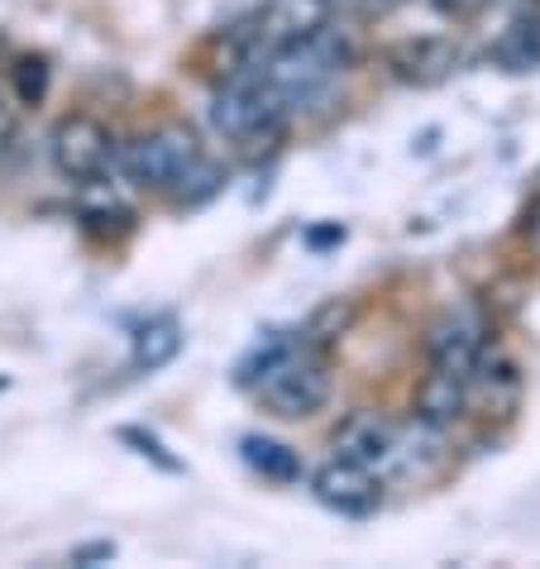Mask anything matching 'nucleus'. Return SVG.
<instances>
[{
    "mask_svg": "<svg viewBox=\"0 0 540 569\" xmlns=\"http://www.w3.org/2000/svg\"><path fill=\"white\" fill-rule=\"evenodd\" d=\"M349 62H354V49H349L344 29H336L326 20V24H316L311 34L282 43V49L273 58H263L253 72H259L263 82L278 91V101L288 110H301V106L321 101L326 91L344 77Z\"/></svg>",
    "mask_w": 540,
    "mask_h": 569,
    "instance_id": "1",
    "label": "nucleus"
},
{
    "mask_svg": "<svg viewBox=\"0 0 540 569\" xmlns=\"http://www.w3.org/2000/svg\"><path fill=\"white\" fill-rule=\"evenodd\" d=\"M288 116L292 110L278 101V91L268 87L253 68L226 77V87H220L216 101H211V130L220 139L244 144L249 153L273 149L282 139V130H288Z\"/></svg>",
    "mask_w": 540,
    "mask_h": 569,
    "instance_id": "2",
    "label": "nucleus"
},
{
    "mask_svg": "<svg viewBox=\"0 0 540 569\" xmlns=\"http://www.w3.org/2000/svg\"><path fill=\"white\" fill-rule=\"evenodd\" d=\"M249 388L259 392L263 412H273L282 421H301V417H316L330 402V369H326L321 355L297 350L288 340V350L268 363Z\"/></svg>",
    "mask_w": 540,
    "mask_h": 569,
    "instance_id": "3",
    "label": "nucleus"
},
{
    "mask_svg": "<svg viewBox=\"0 0 540 569\" xmlns=\"http://www.w3.org/2000/svg\"><path fill=\"white\" fill-rule=\"evenodd\" d=\"M124 178L134 187H153V192H168L172 182L182 178L187 168L201 158V144L187 124H158V130L130 139L124 149H116Z\"/></svg>",
    "mask_w": 540,
    "mask_h": 569,
    "instance_id": "4",
    "label": "nucleus"
},
{
    "mask_svg": "<svg viewBox=\"0 0 540 569\" xmlns=\"http://www.w3.org/2000/svg\"><path fill=\"white\" fill-rule=\"evenodd\" d=\"M110 163H116V134L106 130L97 116L77 110V116H62L53 130V168L68 182H101Z\"/></svg>",
    "mask_w": 540,
    "mask_h": 569,
    "instance_id": "5",
    "label": "nucleus"
},
{
    "mask_svg": "<svg viewBox=\"0 0 540 569\" xmlns=\"http://www.w3.org/2000/svg\"><path fill=\"white\" fill-rule=\"evenodd\" d=\"M521 388H527V378H521V363L512 355L479 350V359H473V369L464 378V412L473 407L479 417L507 421L521 407Z\"/></svg>",
    "mask_w": 540,
    "mask_h": 569,
    "instance_id": "6",
    "label": "nucleus"
},
{
    "mask_svg": "<svg viewBox=\"0 0 540 569\" xmlns=\"http://www.w3.org/2000/svg\"><path fill=\"white\" fill-rule=\"evenodd\" d=\"M311 493L321 508L340 512V517H369V512H378V502H383V479H378L373 469L336 455L330 465L311 473Z\"/></svg>",
    "mask_w": 540,
    "mask_h": 569,
    "instance_id": "7",
    "label": "nucleus"
},
{
    "mask_svg": "<svg viewBox=\"0 0 540 569\" xmlns=\"http://www.w3.org/2000/svg\"><path fill=\"white\" fill-rule=\"evenodd\" d=\"M340 460H354L363 469H373L378 479H388L392 450H397V421H388L383 412H349L336 436H330Z\"/></svg>",
    "mask_w": 540,
    "mask_h": 569,
    "instance_id": "8",
    "label": "nucleus"
},
{
    "mask_svg": "<svg viewBox=\"0 0 540 569\" xmlns=\"http://www.w3.org/2000/svg\"><path fill=\"white\" fill-rule=\"evenodd\" d=\"M483 340H488V326H483L479 311H473V307L450 311L444 321L431 326V336H426L431 369H450V373H464L469 378L473 359H479V350H483Z\"/></svg>",
    "mask_w": 540,
    "mask_h": 569,
    "instance_id": "9",
    "label": "nucleus"
},
{
    "mask_svg": "<svg viewBox=\"0 0 540 569\" xmlns=\"http://www.w3.org/2000/svg\"><path fill=\"white\" fill-rule=\"evenodd\" d=\"M459 62V49L450 39H407L388 49V68L397 82H411V87H436L444 77L454 72Z\"/></svg>",
    "mask_w": 540,
    "mask_h": 569,
    "instance_id": "10",
    "label": "nucleus"
},
{
    "mask_svg": "<svg viewBox=\"0 0 540 569\" xmlns=\"http://www.w3.org/2000/svg\"><path fill=\"white\" fill-rule=\"evenodd\" d=\"M182 321L178 316H153V321H144L134 330V345H130V363L139 373H158L168 369L172 359L182 355Z\"/></svg>",
    "mask_w": 540,
    "mask_h": 569,
    "instance_id": "11",
    "label": "nucleus"
},
{
    "mask_svg": "<svg viewBox=\"0 0 540 569\" xmlns=\"http://www.w3.org/2000/svg\"><path fill=\"white\" fill-rule=\"evenodd\" d=\"M459 412H464V373L431 369L417 388V417L436 421V426H450Z\"/></svg>",
    "mask_w": 540,
    "mask_h": 569,
    "instance_id": "12",
    "label": "nucleus"
},
{
    "mask_svg": "<svg viewBox=\"0 0 540 569\" xmlns=\"http://www.w3.org/2000/svg\"><path fill=\"white\" fill-rule=\"evenodd\" d=\"M240 455L253 473H263L268 483H297L301 479V460L292 446H282L273 436H244L240 440Z\"/></svg>",
    "mask_w": 540,
    "mask_h": 569,
    "instance_id": "13",
    "label": "nucleus"
},
{
    "mask_svg": "<svg viewBox=\"0 0 540 569\" xmlns=\"http://www.w3.org/2000/svg\"><path fill=\"white\" fill-rule=\"evenodd\" d=\"M492 62H498L502 72L540 68V20H517L498 43H492Z\"/></svg>",
    "mask_w": 540,
    "mask_h": 569,
    "instance_id": "14",
    "label": "nucleus"
},
{
    "mask_svg": "<svg viewBox=\"0 0 540 569\" xmlns=\"http://www.w3.org/2000/svg\"><path fill=\"white\" fill-rule=\"evenodd\" d=\"M10 77H14V97H20V106H39L43 97H49V77H53V68H49V58L24 53V58H14Z\"/></svg>",
    "mask_w": 540,
    "mask_h": 569,
    "instance_id": "15",
    "label": "nucleus"
},
{
    "mask_svg": "<svg viewBox=\"0 0 540 569\" xmlns=\"http://www.w3.org/2000/svg\"><path fill=\"white\" fill-rule=\"evenodd\" d=\"M220 182H226V168H220V163H206V158H197V163L187 168L182 178L168 187V192H178V201H206Z\"/></svg>",
    "mask_w": 540,
    "mask_h": 569,
    "instance_id": "16",
    "label": "nucleus"
},
{
    "mask_svg": "<svg viewBox=\"0 0 540 569\" xmlns=\"http://www.w3.org/2000/svg\"><path fill=\"white\" fill-rule=\"evenodd\" d=\"M120 440H124V446H134L139 460L158 465L163 473H182V460H178V455H168L163 440H158L153 431H144V426H120Z\"/></svg>",
    "mask_w": 540,
    "mask_h": 569,
    "instance_id": "17",
    "label": "nucleus"
},
{
    "mask_svg": "<svg viewBox=\"0 0 540 569\" xmlns=\"http://www.w3.org/2000/svg\"><path fill=\"white\" fill-rule=\"evenodd\" d=\"M330 10H344V14H363V20H378V14H392L402 10L407 0H326Z\"/></svg>",
    "mask_w": 540,
    "mask_h": 569,
    "instance_id": "18",
    "label": "nucleus"
},
{
    "mask_svg": "<svg viewBox=\"0 0 540 569\" xmlns=\"http://www.w3.org/2000/svg\"><path fill=\"white\" fill-rule=\"evenodd\" d=\"M97 560H116V541H91L72 550V565H97Z\"/></svg>",
    "mask_w": 540,
    "mask_h": 569,
    "instance_id": "19",
    "label": "nucleus"
},
{
    "mask_svg": "<svg viewBox=\"0 0 540 569\" xmlns=\"http://www.w3.org/2000/svg\"><path fill=\"white\" fill-rule=\"evenodd\" d=\"M426 6L440 10V14H450V20H464V14H473L483 0H426Z\"/></svg>",
    "mask_w": 540,
    "mask_h": 569,
    "instance_id": "20",
    "label": "nucleus"
},
{
    "mask_svg": "<svg viewBox=\"0 0 540 569\" xmlns=\"http://www.w3.org/2000/svg\"><path fill=\"white\" fill-rule=\"evenodd\" d=\"M521 230H527V234H531V244L540 249V207H531V211H527V226H521Z\"/></svg>",
    "mask_w": 540,
    "mask_h": 569,
    "instance_id": "21",
    "label": "nucleus"
},
{
    "mask_svg": "<svg viewBox=\"0 0 540 569\" xmlns=\"http://www.w3.org/2000/svg\"><path fill=\"white\" fill-rule=\"evenodd\" d=\"M330 240H344V230H316L311 244H330Z\"/></svg>",
    "mask_w": 540,
    "mask_h": 569,
    "instance_id": "22",
    "label": "nucleus"
},
{
    "mask_svg": "<svg viewBox=\"0 0 540 569\" xmlns=\"http://www.w3.org/2000/svg\"><path fill=\"white\" fill-rule=\"evenodd\" d=\"M10 130H14V124H10V110H6V101H0V144L10 139Z\"/></svg>",
    "mask_w": 540,
    "mask_h": 569,
    "instance_id": "23",
    "label": "nucleus"
},
{
    "mask_svg": "<svg viewBox=\"0 0 540 569\" xmlns=\"http://www.w3.org/2000/svg\"><path fill=\"white\" fill-rule=\"evenodd\" d=\"M0 388H6V378H0Z\"/></svg>",
    "mask_w": 540,
    "mask_h": 569,
    "instance_id": "24",
    "label": "nucleus"
}]
</instances>
